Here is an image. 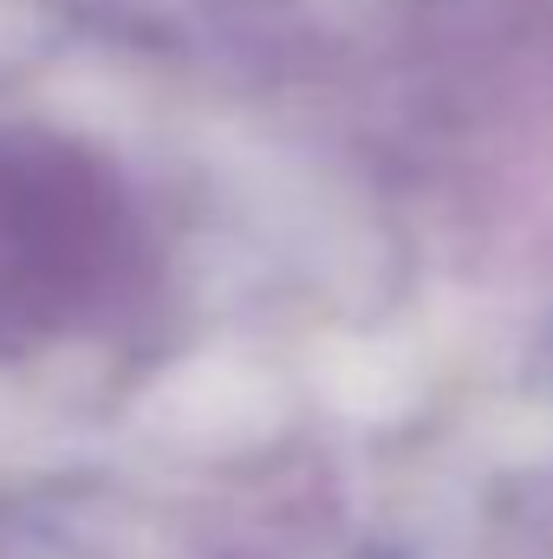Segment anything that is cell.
I'll return each instance as SVG.
<instances>
[{
  "mask_svg": "<svg viewBox=\"0 0 553 559\" xmlns=\"http://www.w3.org/2000/svg\"><path fill=\"white\" fill-rule=\"evenodd\" d=\"M156 417L176 436H248L274 423V378L248 371L242 358H202L156 391Z\"/></svg>",
  "mask_w": 553,
  "mask_h": 559,
  "instance_id": "obj_1",
  "label": "cell"
}]
</instances>
